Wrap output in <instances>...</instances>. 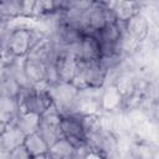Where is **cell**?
<instances>
[{"label":"cell","mask_w":159,"mask_h":159,"mask_svg":"<svg viewBox=\"0 0 159 159\" xmlns=\"http://www.w3.org/2000/svg\"><path fill=\"white\" fill-rule=\"evenodd\" d=\"M6 159H32V157L29 154L24 145H20L6 154Z\"/></svg>","instance_id":"17"},{"label":"cell","mask_w":159,"mask_h":159,"mask_svg":"<svg viewBox=\"0 0 159 159\" xmlns=\"http://www.w3.org/2000/svg\"><path fill=\"white\" fill-rule=\"evenodd\" d=\"M123 26H124V32L135 41H138L139 43L143 40H145L149 34V22L147 17L140 12L130 17L127 22L123 24Z\"/></svg>","instance_id":"8"},{"label":"cell","mask_w":159,"mask_h":159,"mask_svg":"<svg viewBox=\"0 0 159 159\" xmlns=\"http://www.w3.org/2000/svg\"><path fill=\"white\" fill-rule=\"evenodd\" d=\"M22 145L25 147V149L29 152V154L31 157H37L41 154H46L48 153V144L42 139V137L35 132L31 134H27L25 137V140L22 143Z\"/></svg>","instance_id":"14"},{"label":"cell","mask_w":159,"mask_h":159,"mask_svg":"<svg viewBox=\"0 0 159 159\" xmlns=\"http://www.w3.org/2000/svg\"><path fill=\"white\" fill-rule=\"evenodd\" d=\"M60 122H61V114L55 107V104H52L40 118L37 133L48 144V147L55 142H57L58 139L63 138L61 133Z\"/></svg>","instance_id":"4"},{"label":"cell","mask_w":159,"mask_h":159,"mask_svg":"<svg viewBox=\"0 0 159 159\" xmlns=\"http://www.w3.org/2000/svg\"><path fill=\"white\" fill-rule=\"evenodd\" d=\"M78 150L65 138L58 139L48 148V155L51 159H76Z\"/></svg>","instance_id":"10"},{"label":"cell","mask_w":159,"mask_h":159,"mask_svg":"<svg viewBox=\"0 0 159 159\" xmlns=\"http://www.w3.org/2000/svg\"><path fill=\"white\" fill-rule=\"evenodd\" d=\"M134 159H154V154L147 145H139L134 150Z\"/></svg>","instance_id":"18"},{"label":"cell","mask_w":159,"mask_h":159,"mask_svg":"<svg viewBox=\"0 0 159 159\" xmlns=\"http://www.w3.org/2000/svg\"><path fill=\"white\" fill-rule=\"evenodd\" d=\"M1 73H2V67L0 66V77H1Z\"/></svg>","instance_id":"21"},{"label":"cell","mask_w":159,"mask_h":159,"mask_svg":"<svg viewBox=\"0 0 159 159\" xmlns=\"http://www.w3.org/2000/svg\"><path fill=\"white\" fill-rule=\"evenodd\" d=\"M48 65L50 63L30 56L22 60L21 68L29 86H47Z\"/></svg>","instance_id":"5"},{"label":"cell","mask_w":159,"mask_h":159,"mask_svg":"<svg viewBox=\"0 0 159 159\" xmlns=\"http://www.w3.org/2000/svg\"><path fill=\"white\" fill-rule=\"evenodd\" d=\"M40 118H41V116L35 114V113L20 112L14 122L27 135V134L37 132V128H39V124H40Z\"/></svg>","instance_id":"15"},{"label":"cell","mask_w":159,"mask_h":159,"mask_svg":"<svg viewBox=\"0 0 159 159\" xmlns=\"http://www.w3.org/2000/svg\"><path fill=\"white\" fill-rule=\"evenodd\" d=\"M81 122H82V128H83L87 142L96 138L97 135H99L104 130L102 118L98 113L81 116Z\"/></svg>","instance_id":"11"},{"label":"cell","mask_w":159,"mask_h":159,"mask_svg":"<svg viewBox=\"0 0 159 159\" xmlns=\"http://www.w3.org/2000/svg\"><path fill=\"white\" fill-rule=\"evenodd\" d=\"M32 159H51V158H50L48 153H46V154H41V155H37V157H32Z\"/></svg>","instance_id":"20"},{"label":"cell","mask_w":159,"mask_h":159,"mask_svg":"<svg viewBox=\"0 0 159 159\" xmlns=\"http://www.w3.org/2000/svg\"><path fill=\"white\" fill-rule=\"evenodd\" d=\"M46 34L32 27L19 26L7 31L5 40L0 43V47H5L15 58H25L37 41H40Z\"/></svg>","instance_id":"1"},{"label":"cell","mask_w":159,"mask_h":159,"mask_svg":"<svg viewBox=\"0 0 159 159\" xmlns=\"http://www.w3.org/2000/svg\"><path fill=\"white\" fill-rule=\"evenodd\" d=\"M17 103L19 113L27 112L42 116L53 104V99L48 86H29L21 91Z\"/></svg>","instance_id":"2"},{"label":"cell","mask_w":159,"mask_h":159,"mask_svg":"<svg viewBox=\"0 0 159 159\" xmlns=\"http://www.w3.org/2000/svg\"><path fill=\"white\" fill-rule=\"evenodd\" d=\"M22 16V1L5 0L0 1V20L7 22L9 20Z\"/></svg>","instance_id":"16"},{"label":"cell","mask_w":159,"mask_h":159,"mask_svg":"<svg viewBox=\"0 0 159 159\" xmlns=\"http://www.w3.org/2000/svg\"><path fill=\"white\" fill-rule=\"evenodd\" d=\"M61 133L65 139H67L77 150L87 148V139L82 128L81 116L71 113L61 116Z\"/></svg>","instance_id":"3"},{"label":"cell","mask_w":159,"mask_h":159,"mask_svg":"<svg viewBox=\"0 0 159 159\" xmlns=\"http://www.w3.org/2000/svg\"><path fill=\"white\" fill-rule=\"evenodd\" d=\"M111 10L118 22H127L130 17L140 12V2L138 1H112Z\"/></svg>","instance_id":"9"},{"label":"cell","mask_w":159,"mask_h":159,"mask_svg":"<svg viewBox=\"0 0 159 159\" xmlns=\"http://www.w3.org/2000/svg\"><path fill=\"white\" fill-rule=\"evenodd\" d=\"M82 159H106V158L102 154H99L98 152H96V150L87 149V152L83 154Z\"/></svg>","instance_id":"19"},{"label":"cell","mask_w":159,"mask_h":159,"mask_svg":"<svg viewBox=\"0 0 159 159\" xmlns=\"http://www.w3.org/2000/svg\"><path fill=\"white\" fill-rule=\"evenodd\" d=\"M19 114L17 99L0 97V123L7 125L12 123Z\"/></svg>","instance_id":"13"},{"label":"cell","mask_w":159,"mask_h":159,"mask_svg":"<svg viewBox=\"0 0 159 159\" xmlns=\"http://www.w3.org/2000/svg\"><path fill=\"white\" fill-rule=\"evenodd\" d=\"M26 134L15 124V122L5 125L0 134V150L4 154H9L15 148L22 145Z\"/></svg>","instance_id":"7"},{"label":"cell","mask_w":159,"mask_h":159,"mask_svg":"<svg viewBox=\"0 0 159 159\" xmlns=\"http://www.w3.org/2000/svg\"><path fill=\"white\" fill-rule=\"evenodd\" d=\"M101 58V47L94 35H83L77 45L76 61L98 62Z\"/></svg>","instance_id":"6"},{"label":"cell","mask_w":159,"mask_h":159,"mask_svg":"<svg viewBox=\"0 0 159 159\" xmlns=\"http://www.w3.org/2000/svg\"><path fill=\"white\" fill-rule=\"evenodd\" d=\"M123 101L124 99L117 87L114 84H111L103 91L102 96L99 97V108L106 111H116L119 108Z\"/></svg>","instance_id":"12"}]
</instances>
